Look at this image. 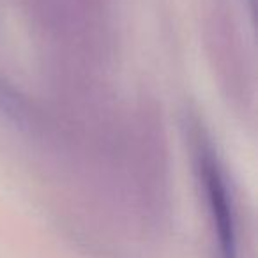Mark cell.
<instances>
[{
    "mask_svg": "<svg viewBox=\"0 0 258 258\" xmlns=\"http://www.w3.org/2000/svg\"><path fill=\"white\" fill-rule=\"evenodd\" d=\"M202 173H204L207 202L218 242V254L219 258H237V232L232 200L219 166L211 156H204Z\"/></svg>",
    "mask_w": 258,
    "mask_h": 258,
    "instance_id": "cell-1",
    "label": "cell"
}]
</instances>
